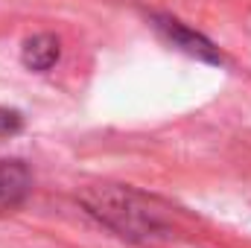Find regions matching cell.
<instances>
[{
	"label": "cell",
	"instance_id": "cell-5",
	"mask_svg": "<svg viewBox=\"0 0 251 248\" xmlns=\"http://www.w3.org/2000/svg\"><path fill=\"white\" fill-rule=\"evenodd\" d=\"M24 128V117H21V111H15V108H3L0 105V137H12V134H18Z\"/></svg>",
	"mask_w": 251,
	"mask_h": 248
},
{
	"label": "cell",
	"instance_id": "cell-2",
	"mask_svg": "<svg viewBox=\"0 0 251 248\" xmlns=\"http://www.w3.org/2000/svg\"><path fill=\"white\" fill-rule=\"evenodd\" d=\"M149 24H152V29L158 32V38H161L164 44H170L173 50H178V53H184V56L196 59V62H204V64H219V67L228 64L225 53H222L207 35H201L199 29L187 26L184 21L167 15V12H152V15H149Z\"/></svg>",
	"mask_w": 251,
	"mask_h": 248
},
{
	"label": "cell",
	"instance_id": "cell-3",
	"mask_svg": "<svg viewBox=\"0 0 251 248\" xmlns=\"http://www.w3.org/2000/svg\"><path fill=\"white\" fill-rule=\"evenodd\" d=\"M32 193V173L18 158H0V213H15Z\"/></svg>",
	"mask_w": 251,
	"mask_h": 248
},
{
	"label": "cell",
	"instance_id": "cell-1",
	"mask_svg": "<svg viewBox=\"0 0 251 248\" xmlns=\"http://www.w3.org/2000/svg\"><path fill=\"white\" fill-rule=\"evenodd\" d=\"M79 204L108 231L128 243H158L173 234L170 207L131 184H91L79 193Z\"/></svg>",
	"mask_w": 251,
	"mask_h": 248
},
{
	"label": "cell",
	"instance_id": "cell-4",
	"mask_svg": "<svg viewBox=\"0 0 251 248\" xmlns=\"http://www.w3.org/2000/svg\"><path fill=\"white\" fill-rule=\"evenodd\" d=\"M62 59V41L53 32H35L21 44V64L32 73H47Z\"/></svg>",
	"mask_w": 251,
	"mask_h": 248
}]
</instances>
